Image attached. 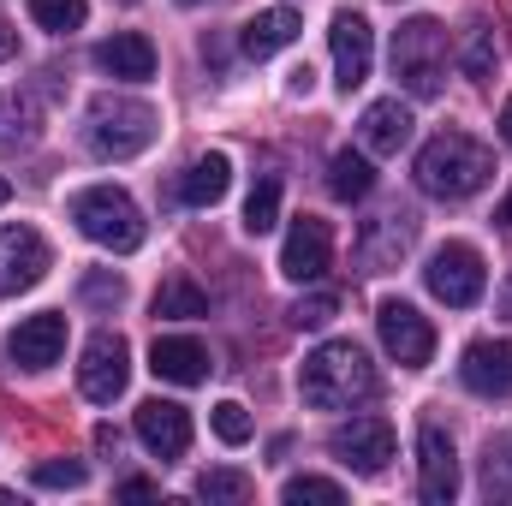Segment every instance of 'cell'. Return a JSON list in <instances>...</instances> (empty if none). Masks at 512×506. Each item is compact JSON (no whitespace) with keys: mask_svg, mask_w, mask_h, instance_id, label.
Returning <instances> with one entry per match:
<instances>
[{"mask_svg":"<svg viewBox=\"0 0 512 506\" xmlns=\"http://www.w3.org/2000/svg\"><path fill=\"white\" fill-rule=\"evenodd\" d=\"M185 6H197V0H185Z\"/></svg>","mask_w":512,"mask_h":506,"instance_id":"obj_42","label":"cell"},{"mask_svg":"<svg viewBox=\"0 0 512 506\" xmlns=\"http://www.w3.org/2000/svg\"><path fill=\"white\" fill-rule=\"evenodd\" d=\"M501 316H507V322H512V280H507V286H501Z\"/></svg>","mask_w":512,"mask_h":506,"instance_id":"obj_39","label":"cell"},{"mask_svg":"<svg viewBox=\"0 0 512 506\" xmlns=\"http://www.w3.org/2000/svg\"><path fill=\"white\" fill-rule=\"evenodd\" d=\"M155 108L137 102V96H96L84 108V143L102 155V161H131L155 143Z\"/></svg>","mask_w":512,"mask_h":506,"instance_id":"obj_3","label":"cell"},{"mask_svg":"<svg viewBox=\"0 0 512 506\" xmlns=\"http://www.w3.org/2000/svg\"><path fill=\"white\" fill-rule=\"evenodd\" d=\"M72 221L90 245L102 251H137L143 245V209L131 203L120 185H90L72 197Z\"/></svg>","mask_w":512,"mask_h":506,"instance_id":"obj_5","label":"cell"},{"mask_svg":"<svg viewBox=\"0 0 512 506\" xmlns=\"http://www.w3.org/2000/svg\"><path fill=\"white\" fill-rule=\"evenodd\" d=\"M30 18L42 30H78L90 18V0H30Z\"/></svg>","mask_w":512,"mask_h":506,"instance_id":"obj_29","label":"cell"},{"mask_svg":"<svg viewBox=\"0 0 512 506\" xmlns=\"http://www.w3.org/2000/svg\"><path fill=\"white\" fill-rule=\"evenodd\" d=\"M126 6H131V0H126Z\"/></svg>","mask_w":512,"mask_h":506,"instance_id":"obj_43","label":"cell"},{"mask_svg":"<svg viewBox=\"0 0 512 506\" xmlns=\"http://www.w3.org/2000/svg\"><path fill=\"white\" fill-rule=\"evenodd\" d=\"M495 221H501V227H512V191L501 197V209H495Z\"/></svg>","mask_w":512,"mask_h":506,"instance_id":"obj_38","label":"cell"},{"mask_svg":"<svg viewBox=\"0 0 512 506\" xmlns=\"http://www.w3.org/2000/svg\"><path fill=\"white\" fill-rule=\"evenodd\" d=\"M30 477H36V489H84V477H90V471H84L78 459H42Z\"/></svg>","mask_w":512,"mask_h":506,"instance_id":"obj_33","label":"cell"},{"mask_svg":"<svg viewBox=\"0 0 512 506\" xmlns=\"http://www.w3.org/2000/svg\"><path fill=\"white\" fill-rule=\"evenodd\" d=\"M310 84H316V72H310V66H298V72L286 78V90H292V96H310Z\"/></svg>","mask_w":512,"mask_h":506,"instance_id":"obj_36","label":"cell"},{"mask_svg":"<svg viewBox=\"0 0 512 506\" xmlns=\"http://www.w3.org/2000/svg\"><path fill=\"white\" fill-rule=\"evenodd\" d=\"M489 173H495V155L465 131H441V137H429L417 149V191L423 197L465 203V197H477L489 185Z\"/></svg>","mask_w":512,"mask_h":506,"instance_id":"obj_2","label":"cell"},{"mask_svg":"<svg viewBox=\"0 0 512 506\" xmlns=\"http://www.w3.org/2000/svg\"><path fill=\"white\" fill-rule=\"evenodd\" d=\"M120 495H126V501H149V495H155V483H149V477H126V483H120Z\"/></svg>","mask_w":512,"mask_h":506,"instance_id":"obj_35","label":"cell"},{"mask_svg":"<svg viewBox=\"0 0 512 506\" xmlns=\"http://www.w3.org/2000/svg\"><path fill=\"white\" fill-rule=\"evenodd\" d=\"M334 316H340V298L334 292H310V298L292 304V328H328Z\"/></svg>","mask_w":512,"mask_h":506,"instance_id":"obj_31","label":"cell"},{"mask_svg":"<svg viewBox=\"0 0 512 506\" xmlns=\"http://www.w3.org/2000/svg\"><path fill=\"white\" fill-rule=\"evenodd\" d=\"M298 30H304V18H298L292 6H268V12H256L251 24H245V36H239V48H245L251 60H268V54H280V48H292V42H298Z\"/></svg>","mask_w":512,"mask_h":506,"instance_id":"obj_22","label":"cell"},{"mask_svg":"<svg viewBox=\"0 0 512 506\" xmlns=\"http://www.w3.org/2000/svg\"><path fill=\"white\" fill-rule=\"evenodd\" d=\"M495 60H501V48H495V30L489 24H471V36H465V54H459V66H465V78H495Z\"/></svg>","mask_w":512,"mask_h":506,"instance_id":"obj_27","label":"cell"},{"mask_svg":"<svg viewBox=\"0 0 512 506\" xmlns=\"http://www.w3.org/2000/svg\"><path fill=\"white\" fill-rule=\"evenodd\" d=\"M280 501H286V506H304V501H316V506H340V501H346V489H340L334 477H286Z\"/></svg>","mask_w":512,"mask_h":506,"instance_id":"obj_28","label":"cell"},{"mask_svg":"<svg viewBox=\"0 0 512 506\" xmlns=\"http://www.w3.org/2000/svg\"><path fill=\"white\" fill-rule=\"evenodd\" d=\"M376 328H382V346L393 352V364L423 370V364L435 358V328H429V316H423L417 304L382 298V304H376Z\"/></svg>","mask_w":512,"mask_h":506,"instance_id":"obj_7","label":"cell"},{"mask_svg":"<svg viewBox=\"0 0 512 506\" xmlns=\"http://www.w3.org/2000/svg\"><path fill=\"white\" fill-rule=\"evenodd\" d=\"M6 197H12V185H6V179H0V209H6Z\"/></svg>","mask_w":512,"mask_h":506,"instance_id":"obj_41","label":"cell"},{"mask_svg":"<svg viewBox=\"0 0 512 506\" xmlns=\"http://www.w3.org/2000/svg\"><path fill=\"white\" fill-rule=\"evenodd\" d=\"M393 78L417 102L441 96V78H447V30L435 18H405L393 30Z\"/></svg>","mask_w":512,"mask_h":506,"instance_id":"obj_4","label":"cell"},{"mask_svg":"<svg viewBox=\"0 0 512 506\" xmlns=\"http://www.w3.org/2000/svg\"><path fill=\"white\" fill-rule=\"evenodd\" d=\"M149 370L161 381H173V387H197V381H209V346L203 340H191V334H155V346H149Z\"/></svg>","mask_w":512,"mask_h":506,"instance_id":"obj_17","label":"cell"},{"mask_svg":"<svg viewBox=\"0 0 512 506\" xmlns=\"http://www.w3.org/2000/svg\"><path fill=\"white\" fill-rule=\"evenodd\" d=\"M298 393L316 411H352V405H364L376 393V364H370V352L358 340H328V346H316L304 358Z\"/></svg>","mask_w":512,"mask_h":506,"instance_id":"obj_1","label":"cell"},{"mask_svg":"<svg viewBox=\"0 0 512 506\" xmlns=\"http://www.w3.org/2000/svg\"><path fill=\"white\" fill-rule=\"evenodd\" d=\"M48 239L36 227H0V298L12 292H30L42 274H48Z\"/></svg>","mask_w":512,"mask_h":506,"instance_id":"obj_13","label":"cell"},{"mask_svg":"<svg viewBox=\"0 0 512 506\" xmlns=\"http://www.w3.org/2000/svg\"><path fill=\"white\" fill-rule=\"evenodd\" d=\"M483 495L512 501V435H489V447H483Z\"/></svg>","mask_w":512,"mask_h":506,"instance_id":"obj_25","label":"cell"},{"mask_svg":"<svg viewBox=\"0 0 512 506\" xmlns=\"http://www.w3.org/2000/svg\"><path fill=\"white\" fill-rule=\"evenodd\" d=\"M411 126H417V120H411V108H405L399 96H393V102H370V108H364V120H358L370 155H399V149L411 143Z\"/></svg>","mask_w":512,"mask_h":506,"instance_id":"obj_20","label":"cell"},{"mask_svg":"<svg viewBox=\"0 0 512 506\" xmlns=\"http://www.w3.org/2000/svg\"><path fill=\"white\" fill-rule=\"evenodd\" d=\"M60 352H66V316H60V310L24 316V322L6 334V358H12L18 370H48V364H60Z\"/></svg>","mask_w":512,"mask_h":506,"instance_id":"obj_14","label":"cell"},{"mask_svg":"<svg viewBox=\"0 0 512 506\" xmlns=\"http://www.w3.org/2000/svg\"><path fill=\"white\" fill-rule=\"evenodd\" d=\"M197 495H203V501L239 506V501H251V477H245V471H203V477H197Z\"/></svg>","mask_w":512,"mask_h":506,"instance_id":"obj_30","label":"cell"},{"mask_svg":"<svg viewBox=\"0 0 512 506\" xmlns=\"http://www.w3.org/2000/svg\"><path fill=\"white\" fill-rule=\"evenodd\" d=\"M328 262H334V227L322 215H298L292 233H286V245H280V274L304 286V280H322Z\"/></svg>","mask_w":512,"mask_h":506,"instance_id":"obj_11","label":"cell"},{"mask_svg":"<svg viewBox=\"0 0 512 506\" xmlns=\"http://www.w3.org/2000/svg\"><path fill=\"white\" fill-rule=\"evenodd\" d=\"M423 280H429V292H435L441 304H453V310H471V304L483 298V286H489V268H483V251H477V245H465V239H447V245H435V251H429Z\"/></svg>","mask_w":512,"mask_h":506,"instance_id":"obj_6","label":"cell"},{"mask_svg":"<svg viewBox=\"0 0 512 506\" xmlns=\"http://www.w3.org/2000/svg\"><path fill=\"white\" fill-rule=\"evenodd\" d=\"M501 131H507V143H512V96H507V114H501Z\"/></svg>","mask_w":512,"mask_h":506,"instance_id":"obj_40","label":"cell"},{"mask_svg":"<svg viewBox=\"0 0 512 506\" xmlns=\"http://www.w3.org/2000/svg\"><path fill=\"white\" fill-rule=\"evenodd\" d=\"M155 316H167V322H197V316H209V298H203L191 280H161V286H155Z\"/></svg>","mask_w":512,"mask_h":506,"instance_id":"obj_24","label":"cell"},{"mask_svg":"<svg viewBox=\"0 0 512 506\" xmlns=\"http://www.w3.org/2000/svg\"><path fill=\"white\" fill-rule=\"evenodd\" d=\"M274 221H280V179H274V173H262V179L251 185V197H245V233L262 239Z\"/></svg>","mask_w":512,"mask_h":506,"instance_id":"obj_26","label":"cell"},{"mask_svg":"<svg viewBox=\"0 0 512 506\" xmlns=\"http://www.w3.org/2000/svg\"><path fill=\"white\" fill-rule=\"evenodd\" d=\"M120 298H126V280H120V274H90V280H84V304H108V310H114Z\"/></svg>","mask_w":512,"mask_h":506,"instance_id":"obj_34","label":"cell"},{"mask_svg":"<svg viewBox=\"0 0 512 506\" xmlns=\"http://www.w3.org/2000/svg\"><path fill=\"white\" fill-rule=\"evenodd\" d=\"M137 441L155 453V459H179L191 447V411L173 405V399H143L137 405Z\"/></svg>","mask_w":512,"mask_h":506,"instance_id":"obj_15","label":"cell"},{"mask_svg":"<svg viewBox=\"0 0 512 506\" xmlns=\"http://www.w3.org/2000/svg\"><path fill=\"white\" fill-rule=\"evenodd\" d=\"M12 48H18V30H12V24H6V18H0V66H6V60H12Z\"/></svg>","mask_w":512,"mask_h":506,"instance_id":"obj_37","label":"cell"},{"mask_svg":"<svg viewBox=\"0 0 512 506\" xmlns=\"http://www.w3.org/2000/svg\"><path fill=\"white\" fill-rule=\"evenodd\" d=\"M227 185H233V161L215 149V155H197L185 173H179V203H191V209H215L221 197H227Z\"/></svg>","mask_w":512,"mask_h":506,"instance_id":"obj_21","label":"cell"},{"mask_svg":"<svg viewBox=\"0 0 512 506\" xmlns=\"http://www.w3.org/2000/svg\"><path fill=\"white\" fill-rule=\"evenodd\" d=\"M328 447H334L340 465L376 477V471H387V459H393V423L387 417H352V423H340L328 435Z\"/></svg>","mask_w":512,"mask_h":506,"instance_id":"obj_12","label":"cell"},{"mask_svg":"<svg viewBox=\"0 0 512 506\" xmlns=\"http://www.w3.org/2000/svg\"><path fill=\"white\" fill-rule=\"evenodd\" d=\"M370 185H376V167H370V155H358V149H340V155L328 161V191H334L340 203H358V197H370Z\"/></svg>","mask_w":512,"mask_h":506,"instance_id":"obj_23","label":"cell"},{"mask_svg":"<svg viewBox=\"0 0 512 506\" xmlns=\"http://www.w3.org/2000/svg\"><path fill=\"white\" fill-rule=\"evenodd\" d=\"M411 239H417V221H411V215H382V221H370L364 239H358V262H364V274H387V268H399L405 251H411Z\"/></svg>","mask_w":512,"mask_h":506,"instance_id":"obj_18","label":"cell"},{"mask_svg":"<svg viewBox=\"0 0 512 506\" xmlns=\"http://www.w3.org/2000/svg\"><path fill=\"white\" fill-rule=\"evenodd\" d=\"M459 381L483 399H507L512 393V340H471L459 358Z\"/></svg>","mask_w":512,"mask_h":506,"instance_id":"obj_16","label":"cell"},{"mask_svg":"<svg viewBox=\"0 0 512 506\" xmlns=\"http://www.w3.org/2000/svg\"><path fill=\"white\" fill-rule=\"evenodd\" d=\"M328 48H334V84L352 96V90L370 78V66H376L370 18H364V12H334V24H328Z\"/></svg>","mask_w":512,"mask_h":506,"instance_id":"obj_10","label":"cell"},{"mask_svg":"<svg viewBox=\"0 0 512 506\" xmlns=\"http://www.w3.org/2000/svg\"><path fill=\"white\" fill-rule=\"evenodd\" d=\"M215 435H221L227 447H245V441H251V411H245L239 399H221V405H215Z\"/></svg>","mask_w":512,"mask_h":506,"instance_id":"obj_32","label":"cell"},{"mask_svg":"<svg viewBox=\"0 0 512 506\" xmlns=\"http://www.w3.org/2000/svg\"><path fill=\"white\" fill-rule=\"evenodd\" d=\"M126 381H131V346L114 334V328L90 334L84 364H78V387H84V399H90V405H114V399L126 393Z\"/></svg>","mask_w":512,"mask_h":506,"instance_id":"obj_8","label":"cell"},{"mask_svg":"<svg viewBox=\"0 0 512 506\" xmlns=\"http://www.w3.org/2000/svg\"><path fill=\"white\" fill-rule=\"evenodd\" d=\"M96 72H108V78H120V84H143V78H155V42L137 36V30L108 36V42L96 48Z\"/></svg>","mask_w":512,"mask_h":506,"instance_id":"obj_19","label":"cell"},{"mask_svg":"<svg viewBox=\"0 0 512 506\" xmlns=\"http://www.w3.org/2000/svg\"><path fill=\"white\" fill-rule=\"evenodd\" d=\"M417 495L429 506H453V495H459V453L435 417L417 429Z\"/></svg>","mask_w":512,"mask_h":506,"instance_id":"obj_9","label":"cell"}]
</instances>
